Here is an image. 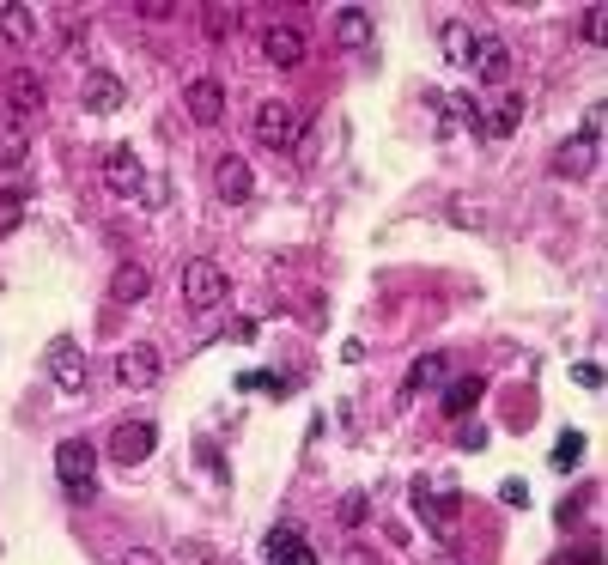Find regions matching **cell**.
<instances>
[{"instance_id": "5b68a950", "label": "cell", "mask_w": 608, "mask_h": 565, "mask_svg": "<svg viewBox=\"0 0 608 565\" xmlns=\"http://www.w3.org/2000/svg\"><path fill=\"white\" fill-rule=\"evenodd\" d=\"M159 377H165V359H159V347H152V341L122 347V359H116V383L122 389H152Z\"/></svg>"}, {"instance_id": "d6986e66", "label": "cell", "mask_w": 608, "mask_h": 565, "mask_svg": "<svg viewBox=\"0 0 608 565\" xmlns=\"http://www.w3.org/2000/svg\"><path fill=\"white\" fill-rule=\"evenodd\" d=\"M335 43L341 49H365L371 43V13L365 7H341L335 13Z\"/></svg>"}, {"instance_id": "7c38bea8", "label": "cell", "mask_w": 608, "mask_h": 565, "mask_svg": "<svg viewBox=\"0 0 608 565\" xmlns=\"http://www.w3.org/2000/svg\"><path fill=\"white\" fill-rule=\"evenodd\" d=\"M250 189H256V171L244 165L238 152L213 158V195H219V201H250Z\"/></svg>"}, {"instance_id": "ffe728a7", "label": "cell", "mask_w": 608, "mask_h": 565, "mask_svg": "<svg viewBox=\"0 0 608 565\" xmlns=\"http://www.w3.org/2000/svg\"><path fill=\"white\" fill-rule=\"evenodd\" d=\"M481 389H487L481 377H456V383L444 389V414H450V420H469V408L481 401Z\"/></svg>"}, {"instance_id": "9a60e30c", "label": "cell", "mask_w": 608, "mask_h": 565, "mask_svg": "<svg viewBox=\"0 0 608 565\" xmlns=\"http://www.w3.org/2000/svg\"><path fill=\"white\" fill-rule=\"evenodd\" d=\"M262 55H268L274 67H298V61H304V31H298V25H268V31H262Z\"/></svg>"}, {"instance_id": "d4e9b609", "label": "cell", "mask_w": 608, "mask_h": 565, "mask_svg": "<svg viewBox=\"0 0 608 565\" xmlns=\"http://www.w3.org/2000/svg\"><path fill=\"white\" fill-rule=\"evenodd\" d=\"M578 456H584V432H560V444H554V468H560V474H572V468H578Z\"/></svg>"}, {"instance_id": "ac0fdd59", "label": "cell", "mask_w": 608, "mask_h": 565, "mask_svg": "<svg viewBox=\"0 0 608 565\" xmlns=\"http://www.w3.org/2000/svg\"><path fill=\"white\" fill-rule=\"evenodd\" d=\"M146 292H152V274H146L140 262H122V268L110 274V298H116V304H140Z\"/></svg>"}, {"instance_id": "9c48e42d", "label": "cell", "mask_w": 608, "mask_h": 565, "mask_svg": "<svg viewBox=\"0 0 608 565\" xmlns=\"http://www.w3.org/2000/svg\"><path fill=\"white\" fill-rule=\"evenodd\" d=\"M183 110H189V122H201V128H213V122H225V86L213 73H201V79H189V92H183Z\"/></svg>"}, {"instance_id": "8d00e7d4", "label": "cell", "mask_w": 608, "mask_h": 565, "mask_svg": "<svg viewBox=\"0 0 608 565\" xmlns=\"http://www.w3.org/2000/svg\"><path fill=\"white\" fill-rule=\"evenodd\" d=\"M140 201H152V207H159V201H165V177H146V189H140Z\"/></svg>"}, {"instance_id": "4fadbf2b", "label": "cell", "mask_w": 608, "mask_h": 565, "mask_svg": "<svg viewBox=\"0 0 608 565\" xmlns=\"http://www.w3.org/2000/svg\"><path fill=\"white\" fill-rule=\"evenodd\" d=\"M268 565H317V547L298 535V523H274L268 529Z\"/></svg>"}, {"instance_id": "4316f807", "label": "cell", "mask_w": 608, "mask_h": 565, "mask_svg": "<svg viewBox=\"0 0 608 565\" xmlns=\"http://www.w3.org/2000/svg\"><path fill=\"white\" fill-rule=\"evenodd\" d=\"M238 389H268V395H286V389H292V377H274V371H244V377H238Z\"/></svg>"}, {"instance_id": "1f68e13d", "label": "cell", "mask_w": 608, "mask_h": 565, "mask_svg": "<svg viewBox=\"0 0 608 565\" xmlns=\"http://www.w3.org/2000/svg\"><path fill=\"white\" fill-rule=\"evenodd\" d=\"M572 377H578L584 389H602V365H596V359H584V365H572Z\"/></svg>"}, {"instance_id": "4dcf8cb0", "label": "cell", "mask_w": 608, "mask_h": 565, "mask_svg": "<svg viewBox=\"0 0 608 565\" xmlns=\"http://www.w3.org/2000/svg\"><path fill=\"white\" fill-rule=\"evenodd\" d=\"M456 444H463V450H487V426L481 420H456Z\"/></svg>"}, {"instance_id": "f546056e", "label": "cell", "mask_w": 608, "mask_h": 565, "mask_svg": "<svg viewBox=\"0 0 608 565\" xmlns=\"http://www.w3.org/2000/svg\"><path fill=\"white\" fill-rule=\"evenodd\" d=\"M578 37H584V43H602V37H608V13H602V7H584Z\"/></svg>"}, {"instance_id": "5bb4252c", "label": "cell", "mask_w": 608, "mask_h": 565, "mask_svg": "<svg viewBox=\"0 0 608 565\" xmlns=\"http://www.w3.org/2000/svg\"><path fill=\"white\" fill-rule=\"evenodd\" d=\"M7 98H13V116H37V110L49 104V86H43L31 67H13V73H7Z\"/></svg>"}, {"instance_id": "8992f818", "label": "cell", "mask_w": 608, "mask_h": 565, "mask_svg": "<svg viewBox=\"0 0 608 565\" xmlns=\"http://www.w3.org/2000/svg\"><path fill=\"white\" fill-rule=\"evenodd\" d=\"M104 189L122 195V201L146 189V165H140V152H134V146H110V152H104Z\"/></svg>"}, {"instance_id": "277c9868", "label": "cell", "mask_w": 608, "mask_h": 565, "mask_svg": "<svg viewBox=\"0 0 608 565\" xmlns=\"http://www.w3.org/2000/svg\"><path fill=\"white\" fill-rule=\"evenodd\" d=\"M152 450H159V426L152 420H122L110 432V462H122V468H140Z\"/></svg>"}, {"instance_id": "603a6c76", "label": "cell", "mask_w": 608, "mask_h": 565, "mask_svg": "<svg viewBox=\"0 0 608 565\" xmlns=\"http://www.w3.org/2000/svg\"><path fill=\"white\" fill-rule=\"evenodd\" d=\"M517 116H523V98H505L493 116H481V134H487V140H505V134L517 128Z\"/></svg>"}, {"instance_id": "f1b7e54d", "label": "cell", "mask_w": 608, "mask_h": 565, "mask_svg": "<svg viewBox=\"0 0 608 565\" xmlns=\"http://www.w3.org/2000/svg\"><path fill=\"white\" fill-rule=\"evenodd\" d=\"M238 19H244L238 7H207V37H232V31H238Z\"/></svg>"}, {"instance_id": "ba28073f", "label": "cell", "mask_w": 608, "mask_h": 565, "mask_svg": "<svg viewBox=\"0 0 608 565\" xmlns=\"http://www.w3.org/2000/svg\"><path fill=\"white\" fill-rule=\"evenodd\" d=\"M256 140H262V146H274V152H286V146L298 140V110H292V104H280V98H268V104L256 110Z\"/></svg>"}, {"instance_id": "8fae6325", "label": "cell", "mask_w": 608, "mask_h": 565, "mask_svg": "<svg viewBox=\"0 0 608 565\" xmlns=\"http://www.w3.org/2000/svg\"><path fill=\"white\" fill-rule=\"evenodd\" d=\"M122 98H128V92H122V79H116L110 67H92V73L80 79V104H86L92 116H116Z\"/></svg>"}, {"instance_id": "cb8c5ba5", "label": "cell", "mask_w": 608, "mask_h": 565, "mask_svg": "<svg viewBox=\"0 0 608 565\" xmlns=\"http://www.w3.org/2000/svg\"><path fill=\"white\" fill-rule=\"evenodd\" d=\"M469 49H475V31H469L463 19H450V25H444V55H450V61H469Z\"/></svg>"}, {"instance_id": "7402d4cb", "label": "cell", "mask_w": 608, "mask_h": 565, "mask_svg": "<svg viewBox=\"0 0 608 565\" xmlns=\"http://www.w3.org/2000/svg\"><path fill=\"white\" fill-rule=\"evenodd\" d=\"M0 37H7V43H31L37 37V13L31 7H0Z\"/></svg>"}, {"instance_id": "30bf717a", "label": "cell", "mask_w": 608, "mask_h": 565, "mask_svg": "<svg viewBox=\"0 0 608 565\" xmlns=\"http://www.w3.org/2000/svg\"><path fill=\"white\" fill-rule=\"evenodd\" d=\"M463 67L481 79V86H505V79H511V49L499 37H475V49H469Z\"/></svg>"}, {"instance_id": "7a4b0ae2", "label": "cell", "mask_w": 608, "mask_h": 565, "mask_svg": "<svg viewBox=\"0 0 608 565\" xmlns=\"http://www.w3.org/2000/svg\"><path fill=\"white\" fill-rule=\"evenodd\" d=\"M414 511H420V523H432V535H456L463 493H456L450 480H414Z\"/></svg>"}, {"instance_id": "6da1fadb", "label": "cell", "mask_w": 608, "mask_h": 565, "mask_svg": "<svg viewBox=\"0 0 608 565\" xmlns=\"http://www.w3.org/2000/svg\"><path fill=\"white\" fill-rule=\"evenodd\" d=\"M55 480L67 499H92V480H98V450L92 438H61L55 444Z\"/></svg>"}, {"instance_id": "d590c367", "label": "cell", "mask_w": 608, "mask_h": 565, "mask_svg": "<svg viewBox=\"0 0 608 565\" xmlns=\"http://www.w3.org/2000/svg\"><path fill=\"white\" fill-rule=\"evenodd\" d=\"M122 565H165V559L152 553V547H134V553H122Z\"/></svg>"}, {"instance_id": "3957f363", "label": "cell", "mask_w": 608, "mask_h": 565, "mask_svg": "<svg viewBox=\"0 0 608 565\" xmlns=\"http://www.w3.org/2000/svg\"><path fill=\"white\" fill-rule=\"evenodd\" d=\"M219 298H225V268L207 262V256L183 262V304H189V310H213Z\"/></svg>"}, {"instance_id": "52a82bcc", "label": "cell", "mask_w": 608, "mask_h": 565, "mask_svg": "<svg viewBox=\"0 0 608 565\" xmlns=\"http://www.w3.org/2000/svg\"><path fill=\"white\" fill-rule=\"evenodd\" d=\"M49 377H55V389L61 395H86V353H80V341H49Z\"/></svg>"}, {"instance_id": "836d02e7", "label": "cell", "mask_w": 608, "mask_h": 565, "mask_svg": "<svg viewBox=\"0 0 608 565\" xmlns=\"http://www.w3.org/2000/svg\"><path fill=\"white\" fill-rule=\"evenodd\" d=\"M450 110H456V122H469V128L481 122V110H475V98H450Z\"/></svg>"}, {"instance_id": "74e56055", "label": "cell", "mask_w": 608, "mask_h": 565, "mask_svg": "<svg viewBox=\"0 0 608 565\" xmlns=\"http://www.w3.org/2000/svg\"><path fill=\"white\" fill-rule=\"evenodd\" d=\"M560 565H602V553H596V547H584V553H566Z\"/></svg>"}, {"instance_id": "e0dca14e", "label": "cell", "mask_w": 608, "mask_h": 565, "mask_svg": "<svg viewBox=\"0 0 608 565\" xmlns=\"http://www.w3.org/2000/svg\"><path fill=\"white\" fill-rule=\"evenodd\" d=\"M31 158V128L19 116H0V171H19Z\"/></svg>"}, {"instance_id": "484cf974", "label": "cell", "mask_w": 608, "mask_h": 565, "mask_svg": "<svg viewBox=\"0 0 608 565\" xmlns=\"http://www.w3.org/2000/svg\"><path fill=\"white\" fill-rule=\"evenodd\" d=\"M25 219V189H0V237Z\"/></svg>"}, {"instance_id": "2e32d148", "label": "cell", "mask_w": 608, "mask_h": 565, "mask_svg": "<svg viewBox=\"0 0 608 565\" xmlns=\"http://www.w3.org/2000/svg\"><path fill=\"white\" fill-rule=\"evenodd\" d=\"M548 171L566 177V183L590 177V171H596V146H590V140H566V146H554V165H548Z\"/></svg>"}, {"instance_id": "44dd1931", "label": "cell", "mask_w": 608, "mask_h": 565, "mask_svg": "<svg viewBox=\"0 0 608 565\" xmlns=\"http://www.w3.org/2000/svg\"><path fill=\"white\" fill-rule=\"evenodd\" d=\"M444 365H450L444 353H420V359H414V371L402 377V401H414L426 383H438V377H444Z\"/></svg>"}, {"instance_id": "83f0119b", "label": "cell", "mask_w": 608, "mask_h": 565, "mask_svg": "<svg viewBox=\"0 0 608 565\" xmlns=\"http://www.w3.org/2000/svg\"><path fill=\"white\" fill-rule=\"evenodd\" d=\"M335 517H341V529H359V523H365V517H371V499H365V493H347V499H341V511H335Z\"/></svg>"}, {"instance_id": "e575fe53", "label": "cell", "mask_w": 608, "mask_h": 565, "mask_svg": "<svg viewBox=\"0 0 608 565\" xmlns=\"http://www.w3.org/2000/svg\"><path fill=\"white\" fill-rule=\"evenodd\" d=\"M134 13H140V19H171L177 7H165V0H140V7H134Z\"/></svg>"}, {"instance_id": "d6a6232c", "label": "cell", "mask_w": 608, "mask_h": 565, "mask_svg": "<svg viewBox=\"0 0 608 565\" xmlns=\"http://www.w3.org/2000/svg\"><path fill=\"white\" fill-rule=\"evenodd\" d=\"M499 499L505 505H529V487H523V480H499Z\"/></svg>"}]
</instances>
